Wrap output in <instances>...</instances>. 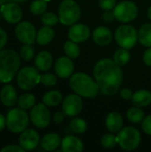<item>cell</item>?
Segmentation results:
<instances>
[{"mask_svg": "<svg viewBox=\"0 0 151 152\" xmlns=\"http://www.w3.org/2000/svg\"><path fill=\"white\" fill-rule=\"evenodd\" d=\"M15 36L22 44L33 45L36 41V31L29 21H21L15 28Z\"/></svg>", "mask_w": 151, "mask_h": 152, "instance_id": "obj_11", "label": "cell"}, {"mask_svg": "<svg viewBox=\"0 0 151 152\" xmlns=\"http://www.w3.org/2000/svg\"><path fill=\"white\" fill-rule=\"evenodd\" d=\"M141 134L133 126H127L121 129L117 135V144L125 151H133L137 149L141 143Z\"/></svg>", "mask_w": 151, "mask_h": 152, "instance_id": "obj_6", "label": "cell"}, {"mask_svg": "<svg viewBox=\"0 0 151 152\" xmlns=\"http://www.w3.org/2000/svg\"><path fill=\"white\" fill-rule=\"evenodd\" d=\"M54 70L56 75L61 78H68L72 76L74 71V63L72 59L68 56H61L57 59Z\"/></svg>", "mask_w": 151, "mask_h": 152, "instance_id": "obj_15", "label": "cell"}, {"mask_svg": "<svg viewBox=\"0 0 151 152\" xmlns=\"http://www.w3.org/2000/svg\"><path fill=\"white\" fill-rule=\"evenodd\" d=\"M83 110V101L77 94H69L62 102V111L66 117H77Z\"/></svg>", "mask_w": 151, "mask_h": 152, "instance_id": "obj_12", "label": "cell"}, {"mask_svg": "<svg viewBox=\"0 0 151 152\" xmlns=\"http://www.w3.org/2000/svg\"><path fill=\"white\" fill-rule=\"evenodd\" d=\"M99 5L104 11H110L117 5V0H99Z\"/></svg>", "mask_w": 151, "mask_h": 152, "instance_id": "obj_37", "label": "cell"}, {"mask_svg": "<svg viewBox=\"0 0 151 152\" xmlns=\"http://www.w3.org/2000/svg\"><path fill=\"white\" fill-rule=\"evenodd\" d=\"M35 65L40 71H47L53 65V56L47 51H41L35 59Z\"/></svg>", "mask_w": 151, "mask_h": 152, "instance_id": "obj_21", "label": "cell"}, {"mask_svg": "<svg viewBox=\"0 0 151 152\" xmlns=\"http://www.w3.org/2000/svg\"><path fill=\"white\" fill-rule=\"evenodd\" d=\"M6 42H7V34L2 28H0V51L4 48Z\"/></svg>", "mask_w": 151, "mask_h": 152, "instance_id": "obj_41", "label": "cell"}, {"mask_svg": "<svg viewBox=\"0 0 151 152\" xmlns=\"http://www.w3.org/2000/svg\"><path fill=\"white\" fill-rule=\"evenodd\" d=\"M133 94L132 93V91L129 90V89H127V88L122 89V90L120 91V95H121V97H122L123 99H125V100L132 99Z\"/></svg>", "mask_w": 151, "mask_h": 152, "instance_id": "obj_44", "label": "cell"}, {"mask_svg": "<svg viewBox=\"0 0 151 152\" xmlns=\"http://www.w3.org/2000/svg\"><path fill=\"white\" fill-rule=\"evenodd\" d=\"M40 83L42 85H44V86L52 87L57 84V77L53 73H44V74L41 75Z\"/></svg>", "mask_w": 151, "mask_h": 152, "instance_id": "obj_36", "label": "cell"}, {"mask_svg": "<svg viewBox=\"0 0 151 152\" xmlns=\"http://www.w3.org/2000/svg\"><path fill=\"white\" fill-rule=\"evenodd\" d=\"M69 127L72 130V132L78 134H82L85 133L87 130V123L83 118H74L69 123Z\"/></svg>", "mask_w": 151, "mask_h": 152, "instance_id": "obj_31", "label": "cell"}, {"mask_svg": "<svg viewBox=\"0 0 151 152\" xmlns=\"http://www.w3.org/2000/svg\"><path fill=\"white\" fill-rule=\"evenodd\" d=\"M93 76L100 92L106 96L117 94L123 82V73L120 66L114 60L108 58L101 59L95 64Z\"/></svg>", "mask_w": 151, "mask_h": 152, "instance_id": "obj_1", "label": "cell"}, {"mask_svg": "<svg viewBox=\"0 0 151 152\" xmlns=\"http://www.w3.org/2000/svg\"><path fill=\"white\" fill-rule=\"evenodd\" d=\"M63 49H64L66 55L71 59H77L80 54V48H79L77 43H76L70 39L69 41L65 42Z\"/></svg>", "mask_w": 151, "mask_h": 152, "instance_id": "obj_29", "label": "cell"}, {"mask_svg": "<svg viewBox=\"0 0 151 152\" xmlns=\"http://www.w3.org/2000/svg\"><path fill=\"white\" fill-rule=\"evenodd\" d=\"M2 16L11 24L19 23L22 18V10L15 2H8L1 6Z\"/></svg>", "mask_w": 151, "mask_h": 152, "instance_id": "obj_13", "label": "cell"}, {"mask_svg": "<svg viewBox=\"0 0 151 152\" xmlns=\"http://www.w3.org/2000/svg\"><path fill=\"white\" fill-rule=\"evenodd\" d=\"M11 1L15 2V3H23V2H25V1H27V0H11Z\"/></svg>", "mask_w": 151, "mask_h": 152, "instance_id": "obj_48", "label": "cell"}, {"mask_svg": "<svg viewBox=\"0 0 151 152\" xmlns=\"http://www.w3.org/2000/svg\"><path fill=\"white\" fill-rule=\"evenodd\" d=\"M5 126H6V118L0 113V132L4 130Z\"/></svg>", "mask_w": 151, "mask_h": 152, "instance_id": "obj_45", "label": "cell"}, {"mask_svg": "<svg viewBox=\"0 0 151 152\" xmlns=\"http://www.w3.org/2000/svg\"><path fill=\"white\" fill-rule=\"evenodd\" d=\"M148 17H149V19L151 20V6L149 8V10H148Z\"/></svg>", "mask_w": 151, "mask_h": 152, "instance_id": "obj_47", "label": "cell"}, {"mask_svg": "<svg viewBox=\"0 0 151 152\" xmlns=\"http://www.w3.org/2000/svg\"><path fill=\"white\" fill-rule=\"evenodd\" d=\"M130 58H131V55H130L129 51L125 48H120V49L117 50L113 56V60L120 67L126 65L129 62Z\"/></svg>", "mask_w": 151, "mask_h": 152, "instance_id": "obj_30", "label": "cell"}, {"mask_svg": "<svg viewBox=\"0 0 151 152\" xmlns=\"http://www.w3.org/2000/svg\"><path fill=\"white\" fill-rule=\"evenodd\" d=\"M123 124V118L121 114L117 111H111L106 117L105 126L107 129L111 133H118L122 129Z\"/></svg>", "mask_w": 151, "mask_h": 152, "instance_id": "obj_19", "label": "cell"}, {"mask_svg": "<svg viewBox=\"0 0 151 152\" xmlns=\"http://www.w3.org/2000/svg\"><path fill=\"white\" fill-rule=\"evenodd\" d=\"M41 75L34 67L22 68L17 74V84L21 90L29 91L40 83Z\"/></svg>", "mask_w": 151, "mask_h": 152, "instance_id": "obj_8", "label": "cell"}, {"mask_svg": "<svg viewBox=\"0 0 151 152\" xmlns=\"http://www.w3.org/2000/svg\"><path fill=\"white\" fill-rule=\"evenodd\" d=\"M143 61L147 66L151 67V47H149L143 53Z\"/></svg>", "mask_w": 151, "mask_h": 152, "instance_id": "obj_43", "label": "cell"}, {"mask_svg": "<svg viewBox=\"0 0 151 152\" xmlns=\"http://www.w3.org/2000/svg\"><path fill=\"white\" fill-rule=\"evenodd\" d=\"M138 40L142 45L151 47V23H145L141 27L138 31Z\"/></svg>", "mask_w": 151, "mask_h": 152, "instance_id": "obj_26", "label": "cell"}, {"mask_svg": "<svg viewBox=\"0 0 151 152\" xmlns=\"http://www.w3.org/2000/svg\"><path fill=\"white\" fill-rule=\"evenodd\" d=\"M39 141V134L34 129H25L19 138V143L25 151L35 150L37 147Z\"/></svg>", "mask_w": 151, "mask_h": 152, "instance_id": "obj_14", "label": "cell"}, {"mask_svg": "<svg viewBox=\"0 0 151 152\" xmlns=\"http://www.w3.org/2000/svg\"><path fill=\"white\" fill-rule=\"evenodd\" d=\"M64 117H65V114L63 113V111L62 112H61V111H58V112H56L54 115H53V122L54 123H56V124H61L62 122H63V120H64Z\"/></svg>", "mask_w": 151, "mask_h": 152, "instance_id": "obj_42", "label": "cell"}, {"mask_svg": "<svg viewBox=\"0 0 151 152\" xmlns=\"http://www.w3.org/2000/svg\"><path fill=\"white\" fill-rule=\"evenodd\" d=\"M69 86L75 94L85 98H95L100 93L97 82L84 72L73 74L69 79Z\"/></svg>", "mask_w": 151, "mask_h": 152, "instance_id": "obj_3", "label": "cell"}, {"mask_svg": "<svg viewBox=\"0 0 151 152\" xmlns=\"http://www.w3.org/2000/svg\"><path fill=\"white\" fill-rule=\"evenodd\" d=\"M112 33L110 29L104 26L97 27L93 32V39L98 45L106 46L112 41Z\"/></svg>", "mask_w": 151, "mask_h": 152, "instance_id": "obj_17", "label": "cell"}, {"mask_svg": "<svg viewBox=\"0 0 151 152\" xmlns=\"http://www.w3.org/2000/svg\"><path fill=\"white\" fill-rule=\"evenodd\" d=\"M20 65V55L14 50L0 51V83L11 82Z\"/></svg>", "mask_w": 151, "mask_h": 152, "instance_id": "obj_2", "label": "cell"}, {"mask_svg": "<svg viewBox=\"0 0 151 152\" xmlns=\"http://www.w3.org/2000/svg\"><path fill=\"white\" fill-rule=\"evenodd\" d=\"M126 117H127V119L133 124H140L145 118L144 111L140 107H136V106L130 108L127 110Z\"/></svg>", "mask_w": 151, "mask_h": 152, "instance_id": "obj_27", "label": "cell"}, {"mask_svg": "<svg viewBox=\"0 0 151 152\" xmlns=\"http://www.w3.org/2000/svg\"><path fill=\"white\" fill-rule=\"evenodd\" d=\"M0 100L6 107H12L17 102V93L12 85H5L0 93Z\"/></svg>", "mask_w": 151, "mask_h": 152, "instance_id": "obj_20", "label": "cell"}, {"mask_svg": "<svg viewBox=\"0 0 151 152\" xmlns=\"http://www.w3.org/2000/svg\"><path fill=\"white\" fill-rule=\"evenodd\" d=\"M5 118L6 126L13 134H20L27 129L30 118L26 110L20 108L10 110Z\"/></svg>", "mask_w": 151, "mask_h": 152, "instance_id": "obj_4", "label": "cell"}, {"mask_svg": "<svg viewBox=\"0 0 151 152\" xmlns=\"http://www.w3.org/2000/svg\"><path fill=\"white\" fill-rule=\"evenodd\" d=\"M36 98L32 94H23L17 100V105L22 110H29L35 106Z\"/></svg>", "mask_w": 151, "mask_h": 152, "instance_id": "obj_28", "label": "cell"}, {"mask_svg": "<svg viewBox=\"0 0 151 152\" xmlns=\"http://www.w3.org/2000/svg\"><path fill=\"white\" fill-rule=\"evenodd\" d=\"M101 144L105 149H112V148L116 147V145L117 144V136H115L114 134H104L101 139Z\"/></svg>", "mask_w": 151, "mask_h": 152, "instance_id": "obj_35", "label": "cell"}, {"mask_svg": "<svg viewBox=\"0 0 151 152\" xmlns=\"http://www.w3.org/2000/svg\"><path fill=\"white\" fill-rule=\"evenodd\" d=\"M34 54H35V49L32 45L24 44V45H22V47L20 48V58L26 61H30L34 57Z\"/></svg>", "mask_w": 151, "mask_h": 152, "instance_id": "obj_34", "label": "cell"}, {"mask_svg": "<svg viewBox=\"0 0 151 152\" xmlns=\"http://www.w3.org/2000/svg\"><path fill=\"white\" fill-rule=\"evenodd\" d=\"M115 39L121 48L130 50L138 41V31L131 25L123 24L117 28L115 32Z\"/></svg>", "mask_w": 151, "mask_h": 152, "instance_id": "obj_7", "label": "cell"}, {"mask_svg": "<svg viewBox=\"0 0 151 152\" xmlns=\"http://www.w3.org/2000/svg\"><path fill=\"white\" fill-rule=\"evenodd\" d=\"M116 20L123 23H129L134 20L138 15V7L132 1H122L113 9Z\"/></svg>", "mask_w": 151, "mask_h": 152, "instance_id": "obj_9", "label": "cell"}, {"mask_svg": "<svg viewBox=\"0 0 151 152\" xmlns=\"http://www.w3.org/2000/svg\"><path fill=\"white\" fill-rule=\"evenodd\" d=\"M10 1H11V0H0V6L4 5V4L8 3V2H10Z\"/></svg>", "mask_w": 151, "mask_h": 152, "instance_id": "obj_46", "label": "cell"}, {"mask_svg": "<svg viewBox=\"0 0 151 152\" xmlns=\"http://www.w3.org/2000/svg\"><path fill=\"white\" fill-rule=\"evenodd\" d=\"M41 21L44 26L53 27V26L56 25L58 23V21H60V20H59V17L55 13L47 12H44L42 14Z\"/></svg>", "mask_w": 151, "mask_h": 152, "instance_id": "obj_33", "label": "cell"}, {"mask_svg": "<svg viewBox=\"0 0 151 152\" xmlns=\"http://www.w3.org/2000/svg\"><path fill=\"white\" fill-rule=\"evenodd\" d=\"M62 102V95L57 90H51L43 96V102L49 107L58 106Z\"/></svg>", "mask_w": 151, "mask_h": 152, "instance_id": "obj_25", "label": "cell"}, {"mask_svg": "<svg viewBox=\"0 0 151 152\" xmlns=\"http://www.w3.org/2000/svg\"><path fill=\"white\" fill-rule=\"evenodd\" d=\"M2 12H1V11H0V21H1V19H2Z\"/></svg>", "mask_w": 151, "mask_h": 152, "instance_id": "obj_49", "label": "cell"}, {"mask_svg": "<svg viewBox=\"0 0 151 152\" xmlns=\"http://www.w3.org/2000/svg\"><path fill=\"white\" fill-rule=\"evenodd\" d=\"M142 128L146 134L151 135V115L145 117L142 122Z\"/></svg>", "mask_w": 151, "mask_h": 152, "instance_id": "obj_38", "label": "cell"}, {"mask_svg": "<svg viewBox=\"0 0 151 152\" xmlns=\"http://www.w3.org/2000/svg\"><path fill=\"white\" fill-rule=\"evenodd\" d=\"M47 8V2L44 0H35L29 6L30 12L35 15H42Z\"/></svg>", "mask_w": 151, "mask_h": 152, "instance_id": "obj_32", "label": "cell"}, {"mask_svg": "<svg viewBox=\"0 0 151 152\" xmlns=\"http://www.w3.org/2000/svg\"><path fill=\"white\" fill-rule=\"evenodd\" d=\"M90 28L83 23H75L70 26L69 30V38L76 43H83L90 37Z\"/></svg>", "mask_w": 151, "mask_h": 152, "instance_id": "obj_16", "label": "cell"}, {"mask_svg": "<svg viewBox=\"0 0 151 152\" xmlns=\"http://www.w3.org/2000/svg\"><path fill=\"white\" fill-rule=\"evenodd\" d=\"M25 150L20 145H7L0 150V152H24Z\"/></svg>", "mask_w": 151, "mask_h": 152, "instance_id": "obj_39", "label": "cell"}, {"mask_svg": "<svg viewBox=\"0 0 151 152\" xmlns=\"http://www.w3.org/2000/svg\"><path fill=\"white\" fill-rule=\"evenodd\" d=\"M132 102L134 106L143 108L151 103V93L148 90H139L133 94Z\"/></svg>", "mask_w": 151, "mask_h": 152, "instance_id": "obj_23", "label": "cell"}, {"mask_svg": "<svg viewBox=\"0 0 151 152\" xmlns=\"http://www.w3.org/2000/svg\"><path fill=\"white\" fill-rule=\"evenodd\" d=\"M115 15H114V12L110 11H105V12L102 14V20L107 22V23H110L112 22L114 20H115Z\"/></svg>", "mask_w": 151, "mask_h": 152, "instance_id": "obj_40", "label": "cell"}, {"mask_svg": "<svg viewBox=\"0 0 151 152\" xmlns=\"http://www.w3.org/2000/svg\"><path fill=\"white\" fill-rule=\"evenodd\" d=\"M61 140L59 134L55 133H50L45 134L41 140V147L47 151H55L61 146Z\"/></svg>", "mask_w": 151, "mask_h": 152, "instance_id": "obj_22", "label": "cell"}, {"mask_svg": "<svg viewBox=\"0 0 151 152\" xmlns=\"http://www.w3.org/2000/svg\"><path fill=\"white\" fill-rule=\"evenodd\" d=\"M81 17L79 5L74 0H63L59 6L60 22L66 26L77 23Z\"/></svg>", "mask_w": 151, "mask_h": 152, "instance_id": "obj_5", "label": "cell"}, {"mask_svg": "<svg viewBox=\"0 0 151 152\" xmlns=\"http://www.w3.org/2000/svg\"><path fill=\"white\" fill-rule=\"evenodd\" d=\"M61 151L63 152H81L84 150L83 142L73 135H67L61 140Z\"/></svg>", "mask_w": 151, "mask_h": 152, "instance_id": "obj_18", "label": "cell"}, {"mask_svg": "<svg viewBox=\"0 0 151 152\" xmlns=\"http://www.w3.org/2000/svg\"><path fill=\"white\" fill-rule=\"evenodd\" d=\"M54 31L50 26L42 27L36 33V43L39 45H46L53 41Z\"/></svg>", "mask_w": 151, "mask_h": 152, "instance_id": "obj_24", "label": "cell"}, {"mask_svg": "<svg viewBox=\"0 0 151 152\" xmlns=\"http://www.w3.org/2000/svg\"><path fill=\"white\" fill-rule=\"evenodd\" d=\"M29 118L36 127L43 129L49 126L51 121V113L44 102L38 103L31 108Z\"/></svg>", "mask_w": 151, "mask_h": 152, "instance_id": "obj_10", "label": "cell"}, {"mask_svg": "<svg viewBox=\"0 0 151 152\" xmlns=\"http://www.w3.org/2000/svg\"><path fill=\"white\" fill-rule=\"evenodd\" d=\"M44 1H46V2H49V1H51V0H44Z\"/></svg>", "mask_w": 151, "mask_h": 152, "instance_id": "obj_50", "label": "cell"}]
</instances>
